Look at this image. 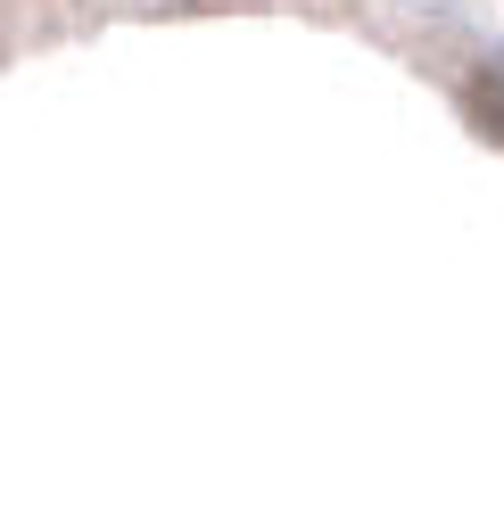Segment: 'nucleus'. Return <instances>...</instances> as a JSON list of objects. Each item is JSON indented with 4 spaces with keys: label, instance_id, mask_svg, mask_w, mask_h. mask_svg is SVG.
<instances>
[{
    "label": "nucleus",
    "instance_id": "1",
    "mask_svg": "<svg viewBox=\"0 0 504 512\" xmlns=\"http://www.w3.org/2000/svg\"><path fill=\"white\" fill-rule=\"evenodd\" d=\"M471 116H480L488 133H504V91L496 83H471Z\"/></svg>",
    "mask_w": 504,
    "mask_h": 512
}]
</instances>
